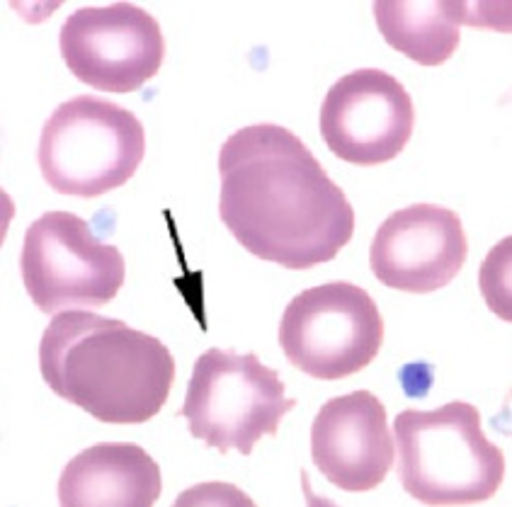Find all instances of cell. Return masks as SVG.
I'll use <instances>...</instances> for the list:
<instances>
[{"label":"cell","mask_w":512,"mask_h":507,"mask_svg":"<svg viewBox=\"0 0 512 507\" xmlns=\"http://www.w3.org/2000/svg\"><path fill=\"white\" fill-rule=\"evenodd\" d=\"M39 372L56 396L100 423L141 425L168 403L175 360L161 340L124 321L61 311L39 340Z\"/></svg>","instance_id":"obj_2"},{"label":"cell","mask_w":512,"mask_h":507,"mask_svg":"<svg viewBox=\"0 0 512 507\" xmlns=\"http://www.w3.org/2000/svg\"><path fill=\"white\" fill-rule=\"evenodd\" d=\"M479 5L379 0L372 5L381 37L420 66H442L462 42V25H474Z\"/></svg>","instance_id":"obj_13"},{"label":"cell","mask_w":512,"mask_h":507,"mask_svg":"<svg viewBox=\"0 0 512 507\" xmlns=\"http://www.w3.org/2000/svg\"><path fill=\"white\" fill-rule=\"evenodd\" d=\"M284 357L314 379L338 381L362 372L384 345V318L367 289L328 282L304 289L280 321Z\"/></svg>","instance_id":"obj_6"},{"label":"cell","mask_w":512,"mask_h":507,"mask_svg":"<svg viewBox=\"0 0 512 507\" xmlns=\"http://www.w3.org/2000/svg\"><path fill=\"white\" fill-rule=\"evenodd\" d=\"M161 491V466L134 442L93 444L68 461L59 478L64 507H151Z\"/></svg>","instance_id":"obj_12"},{"label":"cell","mask_w":512,"mask_h":507,"mask_svg":"<svg viewBox=\"0 0 512 507\" xmlns=\"http://www.w3.org/2000/svg\"><path fill=\"white\" fill-rule=\"evenodd\" d=\"M219 219L258 260L311 270L355 236V209L311 148L280 124H250L219 151Z\"/></svg>","instance_id":"obj_1"},{"label":"cell","mask_w":512,"mask_h":507,"mask_svg":"<svg viewBox=\"0 0 512 507\" xmlns=\"http://www.w3.org/2000/svg\"><path fill=\"white\" fill-rule=\"evenodd\" d=\"M297 408L275 369L258 355L233 350L202 352L192 367L180 415L190 435L221 454H253L263 437L280 432L284 415Z\"/></svg>","instance_id":"obj_5"},{"label":"cell","mask_w":512,"mask_h":507,"mask_svg":"<svg viewBox=\"0 0 512 507\" xmlns=\"http://www.w3.org/2000/svg\"><path fill=\"white\" fill-rule=\"evenodd\" d=\"M59 49L68 71L100 93H136L166 59L161 25L134 3L71 13L61 25Z\"/></svg>","instance_id":"obj_8"},{"label":"cell","mask_w":512,"mask_h":507,"mask_svg":"<svg viewBox=\"0 0 512 507\" xmlns=\"http://www.w3.org/2000/svg\"><path fill=\"white\" fill-rule=\"evenodd\" d=\"M20 272L32 304L42 313H61L110 304L127 265L122 250L102 243L81 216L47 212L25 231Z\"/></svg>","instance_id":"obj_7"},{"label":"cell","mask_w":512,"mask_h":507,"mask_svg":"<svg viewBox=\"0 0 512 507\" xmlns=\"http://www.w3.org/2000/svg\"><path fill=\"white\" fill-rule=\"evenodd\" d=\"M146 156L134 112L95 95L61 102L39 136L37 163L51 190L95 199L127 185Z\"/></svg>","instance_id":"obj_4"},{"label":"cell","mask_w":512,"mask_h":507,"mask_svg":"<svg viewBox=\"0 0 512 507\" xmlns=\"http://www.w3.org/2000/svg\"><path fill=\"white\" fill-rule=\"evenodd\" d=\"M398 478L418 503H486L505 478L503 449L481 430L479 408L452 401L435 410H401L394 420Z\"/></svg>","instance_id":"obj_3"},{"label":"cell","mask_w":512,"mask_h":507,"mask_svg":"<svg viewBox=\"0 0 512 507\" xmlns=\"http://www.w3.org/2000/svg\"><path fill=\"white\" fill-rule=\"evenodd\" d=\"M466 258L469 238L459 214L428 202L386 216L369 248L374 277L406 294H432L447 287Z\"/></svg>","instance_id":"obj_10"},{"label":"cell","mask_w":512,"mask_h":507,"mask_svg":"<svg viewBox=\"0 0 512 507\" xmlns=\"http://www.w3.org/2000/svg\"><path fill=\"white\" fill-rule=\"evenodd\" d=\"M394 457L389 415L372 391L335 396L318 410L311 425V459L335 488L374 491L394 469Z\"/></svg>","instance_id":"obj_11"},{"label":"cell","mask_w":512,"mask_h":507,"mask_svg":"<svg viewBox=\"0 0 512 507\" xmlns=\"http://www.w3.org/2000/svg\"><path fill=\"white\" fill-rule=\"evenodd\" d=\"M413 129V98L381 68H357L338 78L321 105V136L328 151L352 165L394 161Z\"/></svg>","instance_id":"obj_9"}]
</instances>
